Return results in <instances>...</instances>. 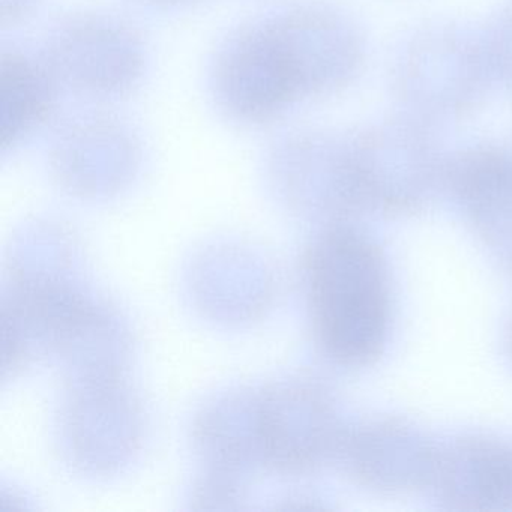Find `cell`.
Segmentation results:
<instances>
[{
	"label": "cell",
	"mask_w": 512,
	"mask_h": 512,
	"mask_svg": "<svg viewBox=\"0 0 512 512\" xmlns=\"http://www.w3.org/2000/svg\"><path fill=\"white\" fill-rule=\"evenodd\" d=\"M307 280L314 332L325 355L347 367L376 361L391 322L379 248L355 230H331L311 250Z\"/></svg>",
	"instance_id": "cell-1"
},
{
	"label": "cell",
	"mask_w": 512,
	"mask_h": 512,
	"mask_svg": "<svg viewBox=\"0 0 512 512\" xmlns=\"http://www.w3.org/2000/svg\"><path fill=\"white\" fill-rule=\"evenodd\" d=\"M217 88L244 121H266L314 88L301 41L289 17L239 35L221 55Z\"/></svg>",
	"instance_id": "cell-2"
},
{
	"label": "cell",
	"mask_w": 512,
	"mask_h": 512,
	"mask_svg": "<svg viewBox=\"0 0 512 512\" xmlns=\"http://www.w3.org/2000/svg\"><path fill=\"white\" fill-rule=\"evenodd\" d=\"M343 433L328 397L314 386H277L257 401L254 442L281 472H307L337 455Z\"/></svg>",
	"instance_id": "cell-3"
},
{
	"label": "cell",
	"mask_w": 512,
	"mask_h": 512,
	"mask_svg": "<svg viewBox=\"0 0 512 512\" xmlns=\"http://www.w3.org/2000/svg\"><path fill=\"white\" fill-rule=\"evenodd\" d=\"M337 455L364 487L404 493L433 487L440 449L407 422L377 419L344 430Z\"/></svg>",
	"instance_id": "cell-4"
},
{
	"label": "cell",
	"mask_w": 512,
	"mask_h": 512,
	"mask_svg": "<svg viewBox=\"0 0 512 512\" xmlns=\"http://www.w3.org/2000/svg\"><path fill=\"white\" fill-rule=\"evenodd\" d=\"M433 487L448 508L512 509V443L473 436L440 449Z\"/></svg>",
	"instance_id": "cell-5"
},
{
	"label": "cell",
	"mask_w": 512,
	"mask_h": 512,
	"mask_svg": "<svg viewBox=\"0 0 512 512\" xmlns=\"http://www.w3.org/2000/svg\"><path fill=\"white\" fill-rule=\"evenodd\" d=\"M452 185L479 238L512 268V155L482 152L464 158Z\"/></svg>",
	"instance_id": "cell-6"
},
{
	"label": "cell",
	"mask_w": 512,
	"mask_h": 512,
	"mask_svg": "<svg viewBox=\"0 0 512 512\" xmlns=\"http://www.w3.org/2000/svg\"><path fill=\"white\" fill-rule=\"evenodd\" d=\"M2 134L4 146L16 142L35 122H40L52 104V88L46 73L19 55L2 56Z\"/></svg>",
	"instance_id": "cell-7"
},
{
	"label": "cell",
	"mask_w": 512,
	"mask_h": 512,
	"mask_svg": "<svg viewBox=\"0 0 512 512\" xmlns=\"http://www.w3.org/2000/svg\"><path fill=\"white\" fill-rule=\"evenodd\" d=\"M508 344H509V349H511V353H512V319H511V322H509Z\"/></svg>",
	"instance_id": "cell-8"
}]
</instances>
